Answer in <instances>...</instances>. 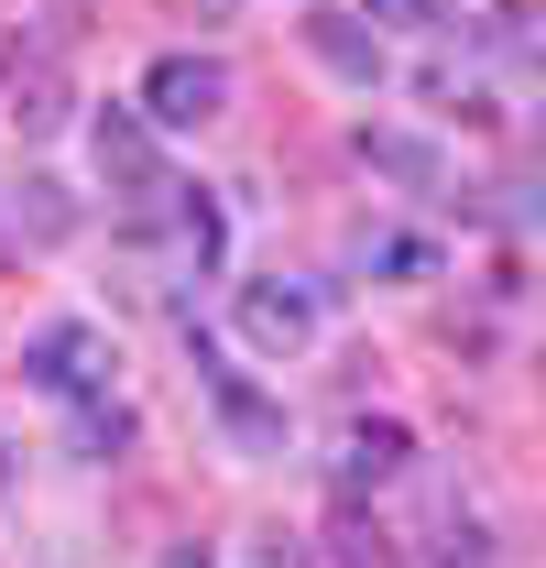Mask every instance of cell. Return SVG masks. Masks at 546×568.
I'll use <instances>...</instances> for the list:
<instances>
[{
  "label": "cell",
  "mask_w": 546,
  "mask_h": 568,
  "mask_svg": "<svg viewBox=\"0 0 546 568\" xmlns=\"http://www.w3.org/2000/svg\"><path fill=\"white\" fill-rule=\"evenodd\" d=\"M241 339L252 351H306L317 339V295L306 284H241Z\"/></svg>",
  "instance_id": "obj_4"
},
{
  "label": "cell",
  "mask_w": 546,
  "mask_h": 568,
  "mask_svg": "<svg viewBox=\"0 0 546 568\" xmlns=\"http://www.w3.org/2000/svg\"><path fill=\"white\" fill-rule=\"evenodd\" d=\"M405 426L394 416H372V426H350V448H340V493H372V481H394V470H405Z\"/></svg>",
  "instance_id": "obj_7"
},
{
  "label": "cell",
  "mask_w": 546,
  "mask_h": 568,
  "mask_svg": "<svg viewBox=\"0 0 546 568\" xmlns=\"http://www.w3.org/2000/svg\"><path fill=\"white\" fill-rule=\"evenodd\" d=\"M22 383H44V394H99V383H110V339H99L88 317H55V328L22 339Z\"/></svg>",
  "instance_id": "obj_2"
},
{
  "label": "cell",
  "mask_w": 546,
  "mask_h": 568,
  "mask_svg": "<svg viewBox=\"0 0 546 568\" xmlns=\"http://www.w3.org/2000/svg\"><path fill=\"white\" fill-rule=\"evenodd\" d=\"M11 121H22V132H55V121H67V88H55V77H22Z\"/></svg>",
  "instance_id": "obj_9"
},
{
  "label": "cell",
  "mask_w": 546,
  "mask_h": 568,
  "mask_svg": "<svg viewBox=\"0 0 546 568\" xmlns=\"http://www.w3.org/2000/svg\"><path fill=\"white\" fill-rule=\"evenodd\" d=\"M361 164L372 175H394V186H415V197H437V142H415V132H383V121H361Z\"/></svg>",
  "instance_id": "obj_6"
},
{
  "label": "cell",
  "mask_w": 546,
  "mask_h": 568,
  "mask_svg": "<svg viewBox=\"0 0 546 568\" xmlns=\"http://www.w3.org/2000/svg\"><path fill=\"white\" fill-rule=\"evenodd\" d=\"M164 568H208V558H198V547H175V558H164Z\"/></svg>",
  "instance_id": "obj_13"
},
{
  "label": "cell",
  "mask_w": 546,
  "mask_h": 568,
  "mask_svg": "<svg viewBox=\"0 0 546 568\" xmlns=\"http://www.w3.org/2000/svg\"><path fill=\"white\" fill-rule=\"evenodd\" d=\"M88 153H99V175H110V186H121V197H175V186H164V153H153V121H142V110H99V121H88Z\"/></svg>",
  "instance_id": "obj_3"
},
{
  "label": "cell",
  "mask_w": 546,
  "mask_h": 568,
  "mask_svg": "<svg viewBox=\"0 0 546 568\" xmlns=\"http://www.w3.org/2000/svg\"><path fill=\"white\" fill-rule=\"evenodd\" d=\"M306 55L328 77H350V88H372V77H383V33H372L361 11H306Z\"/></svg>",
  "instance_id": "obj_5"
},
{
  "label": "cell",
  "mask_w": 546,
  "mask_h": 568,
  "mask_svg": "<svg viewBox=\"0 0 546 568\" xmlns=\"http://www.w3.org/2000/svg\"><path fill=\"white\" fill-rule=\"evenodd\" d=\"M219 110H230V67L219 55H164V67L142 77V121L153 132H198Z\"/></svg>",
  "instance_id": "obj_1"
},
{
  "label": "cell",
  "mask_w": 546,
  "mask_h": 568,
  "mask_svg": "<svg viewBox=\"0 0 546 568\" xmlns=\"http://www.w3.org/2000/svg\"><path fill=\"white\" fill-rule=\"evenodd\" d=\"M22 230H33V241H67V230H77L67 186H44V175H33V186H22Z\"/></svg>",
  "instance_id": "obj_8"
},
{
  "label": "cell",
  "mask_w": 546,
  "mask_h": 568,
  "mask_svg": "<svg viewBox=\"0 0 546 568\" xmlns=\"http://www.w3.org/2000/svg\"><path fill=\"white\" fill-rule=\"evenodd\" d=\"M361 22H394V33H437L448 0H361Z\"/></svg>",
  "instance_id": "obj_10"
},
{
  "label": "cell",
  "mask_w": 546,
  "mask_h": 568,
  "mask_svg": "<svg viewBox=\"0 0 546 568\" xmlns=\"http://www.w3.org/2000/svg\"><path fill=\"white\" fill-rule=\"evenodd\" d=\"M77 448H88V459H110V448H132V416H121V405H110V416H88V426H77Z\"/></svg>",
  "instance_id": "obj_12"
},
{
  "label": "cell",
  "mask_w": 546,
  "mask_h": 568,
  "mask_svg": "<svg viewBox=\"0 0 546 568\" xmlns=\"http://www.w3.org/2000/svg\"><path fill=\"white\" fill-rule=\"evenodd\" d=\"M340 568H405V558H394L383 525H340Z\"/></svg>",
  "instance_id": "obj_11"
}]
</instances>
